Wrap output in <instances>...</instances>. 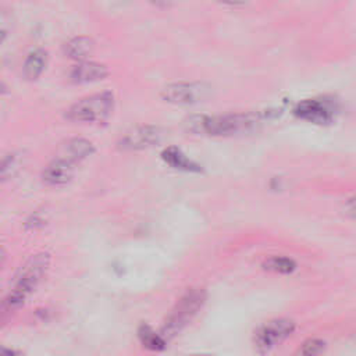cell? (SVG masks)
<instances>
[{
  "instance_id": "obj_16",
  "label": "cell",
  "mask_w": 356,
  "mask_h": 356,
  "mask_svg": "<svg viewBox=\"0 0 356 356\" xmlns=\"http://www.w3.org/2000/svg\"><path fill=\"white\" fill-rule=\"evenodd\" d=\"M328 343L320 337H310L305 339L295 350L293 356H324Z\"/></svg>"
},
{
  "instance_id": "obj_3",
  "label": "cell",
  "mask_w": 356,
  "mask_h": 356,
  "mask_svg": "<svg viewBox=\"0 0 356 356\" xmlns=\"http://www.w3.org/2000/svg\"><path fill=\"white\" fill-rule=\"evenodd\" d=\"M207 299V293L202 288H192L186 291L167 316L163 327L161 337L168 341L179 334L202 310Z\"/></svg>"
},
{
  "instance_id": "obj_19",
  "label": "cell",
  "mask_w": 356,
  "mask_h": 356,
  "mask_svg": "<svg viewBox=\"0 0 356 356\" xmlns=\"http://www.w3.org/2000/svg\"><path fill=\"white\" fill-rule=\"evenodd\" d=\"M1 356H19L15 350L13 349H7V348H3L1 349Z\"/></svg>"
},
{
  "instance_id": "obj_20",
  "label": "cell",
  "mask_w": 356,
  "mask_h": 356,
  "mask_svg": "<svg viewBox=\"0 0 356 356\" xmlns=\"http://www.w3.org/2000/svg\"><path fill=\"white\" fill-rule=\"evenodd\" d=\"M195 356H214V355H195Z\"/></svg>"
},
{
  "instance_id": "obj_10",
  "label": "cell",
  "mask_w": 356,
  "mask_h": 356,
  "mask_svg": "<svg viewBox=\"0 0 356 356\" xmlns=\"http://www.w3.org/2000/svg\"><path fill=\"white\" fill-rule=\"evenodd\" d=\"M108 75V70L104 64L95 61H81L70 72L71 81L75 83L96 82Z\"/></svg>"
},
{
  "instance_id": "obj_17",
  "label": "cell",
  "mask_w": 356,
  "mask_h": 356,
  "mask_svg": "<svg viewBox=\"0 0 356 356\" xmlns=\"http://www.w3.org/2000/svg\"><path fill=\"white\" fill-rule=\"evenodd\" d=\"M138 337L140 343L150 350H161L165 348V339L160 332H156L152 327L142 324L138 330Z\"/></svg>"
},
{
  "instance_id": "obj_5",
  "label": "cell",
  "mask_w": 356,
  "mask_h": 356,
  "mask_svg": "<svg viewBox=\"0 0 356 356\" xmlns=\"http://www.w3.org/2000/svg\"><path fill=\"white\" fill-rule=\"evenodd\" d=\"M296 330L293 320L286 317L271 318L260 324L252 337L253 346L256 352L266 355L284 343Z\"/></svg>"
},
{
  "instance_id": "obj_12",
  "label": "cell",
  "mask_w": 356,
  "mask_h": 356,
  "mask_svg": "<svg viewBox=\"0 0 356 356\" xmlns=\"http://www.w3.org/2000/svg\"><path fill=\"white\" fill-rule=\"evenodd\" d=\"M161 159L171 165L172 168L177 170H184V171H200V165L196 164L193 160H191L188 156L182 153L181 149L175 146H168L161 152Z\"/></svg>"
},
{
  "instance_id": "obj_11",
  "label": "cell",
  "mask_w": 356,
  "mask_h": 356,
  "mask_svg": "<svg viewBox=\"0 0 356 356\" xmlns=\"http://www.w3.org/2000/svg\"><path fill=\"white\" fill-rule=\"evenodd\" d=\"M95 152V147L92 145V142L82 139V138H75L68 140L64 146H63V152H61V157L70 160L71 163L76 164L81 160L86 159L88 156H90Z\"/></svg>"
},
{
  "instance_id": "obj_1",
  "label": "cell",
  "mask_w": 356,
  "mask_h": 356,
  "mask_svg": "<svg viewBox=\"0 0 356 356\" xmlns=\"http://www.w3.org/2000/svg\"><path fill=\"white\" fill-rule=\"evenodd\" d=\"M271 111H243L231 113L224 115H196L188 120V128L196 134H207L213 136L220 135H234L239 132H246L263 120L268 118Z\"/></svg>"
},
{
  "instance_id": "obj_7",
  "label": "cell",
  "mask_w": 356,
  "mask_h": 356,
  "mask_svg": "<svg viewBox=\"0 0 356 356\" xmlns=\"http://www.w3.org/2000/svg\"><path fill=\"white\" fill-rule=\"evenodd\" d=\"M163 131L156 125H139L125 132L118 140V147L122 150H140L154 146L160 142Z\"/></svg>"
},
{
  "instance_id": "obj_2",
  "label": "cell",
  "mask_w": 356,
  "mask_h": 356,
  "mask_svg": "<svg viewBox=\"0 0 356 356\" xmlns=\"http://www.w3.org/2000/svg\"><path fill=\"white\" fill-rule=\"evenodd\" d=\"M50 266V254L49 253H36L31 256V259L21 267L14 286L10 289L7 296L4 298L3 306L7 310H15L21 307L29 295L35 291L38 284L44 277L47 268Z\"/></svg>"
},
{
  "instance_id": "obj_9",
  "label": "cell",
  "mask_w": 356,
  "mask_h": 356,
  "mask_svg": "<svg viewBox=\"0 0 356 356\" xmlns=\"http://www.w3.org/2000/svg\"><path fill=\"white\" fill-rule=\"evenodd\" d=\"M75 164L71 163L70 160L58 156L53 161H50L44 170L42 171V179L47 185L58 186L67 184L74 174V167Z\"/></svg>"
},
{
  "instance_id": "obj_4",
  "label": "cell",
  "mask_w": 356,
  "mask_h": 356,
  "mask_svg": "<svg viewBox=\"0 0 356 356\" xmlns=\"http://www.w3.org/2000/svg\"><path fill=\"white\" fill-rule=\"evenodd\" d=\"M114 108V95L100 92L79 99L67 110V118L79 122H99L106 120Z\"/></svg>"
},
{
  "instance_id": "obj_18",
  "label": "cell",
  "mask_w": 356,
  "mask_h": 356,
  "mask_svg": "<svg viewBox=\"0 0 356 356\" xmlns=\"http://www.w3.org/2000/svg\"><path fill=\"white\" fill-rule=\"evenodd\" d=\"M346 213H348L353 220H356V196L350 197V199L346 202Z\"/></svg>"
},
{
  "instance_id": "obj_6",
  "label": "cell",
  "mask_w": 356,
  "mask_h": 356,
  "mask_svg": "<svg viewBox=\"0 0 356 356\" xmlns=\"http://www.w3.org/2000/svg\"><path fill=\"white\" fill-rule=\"evenodd\" d=\"M210 89L204 82H175L161 90V97L172 104L189 106L204 102L210 96Z\"/></svg>"
},
{
  "instance_id": "obj_14",
  "label": "cell",
  "mask_w": 356,
  "mask_h": 356,
  "mask_svg": "<svg viewBox=\"0 0 356 356\" xmlns=\"http://www.w3.org/2000/svg\"><path fill=\"white\" fill-rule=\"evenodd\" d=\"M95 49V42L88 36H76L64 44V53L70 58L82 60L89 56Z\"/></svg>"
},
{
  "instance_id": "obj_8",
  "label": "cell",
  "mask_w": 356,
  "mask_h": 356,
  "mask_svg": "<svg viewBox=\"0 0 356 356\" xmlns=\"http://www.w3.org/2000/svg\"><path fill=\"white\" fill-rule=\"evenodd\" d=\"M293 114L309 122L327 124L334 117V108L325 100L305 99L295 106Z\"/></svg>"
},
{
  "instance_id": "obj_13",
  "label": "cell",
  "mask_w": 356,
  "mask_h": 356,
  "mask_svg": "<svg viewBox=\"0 0 356 356\" xmlns=\"http://www.w3.org/2000/svg\"><path fill=\"white\" fill-rule=\"evenodd\" d=\"M263 270L274 273V274H280V275H289L292 274L296 268L298 264L293 259L286 257V256H278V254H273L268 256L263 260L261 263Z\"/></svg>"
},
{
  "instance_id": "obj_15",
  "label": "cell",
  "mask_w": 356,
  "mask_h": 356,
  "mask_svg": "<svg viewBox=\"0 0 356 356\" xmlns=\"http://www.w3.org/2000/svg\"><path fill=\"white\" fill-rule=\"evenodd\" d=\"M46 58H47V54L42 49L31 51L24 63V67H22L25 78L29 81L39 78V75L43 72V70L46 67Z\"/></svg>"
}]
</instances>
